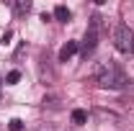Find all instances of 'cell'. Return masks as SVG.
<instances>
[{
  "instance_id": "cell-1",
  "label": "cell",
  "mask_w": 134,
  "mask_h": 131,
  "mask_svg": "<svg viewBox=\"0 0 134 131\" xmlns=\"http://www.w3.org/2000/svg\"><path fill=\"white\" fill-rule=\"evenodd\" d=\"M90 77L98 82L100 87H108V90H121V87H126V82H129V80H126V77L116 69L114 62H98V64L93 67Z\"/></svg>"
},
{
  "instance_id": "cell-2",
  "label": "cell",
  "mask_w": 134,
  "mask_h": 131,
  "mask_svg": "<svg viewBox=\"0 0 134 131\" xmlns=\"http://www.w3.org/2000/svg\"><path fill=\"white\" fill-rule=\"evenodd\" d=\"M111 41H114L116 51H121V54H132V51H134V31L129 28V26H124V23L114 26Z\"/></svg>"
},
{
  "instance_id": "cell-3",
  "label": "cell",
  "mask_w": 134,
  "mask_h": 131,
  "mask_svg": "<svg viewBox=\"0 0 134 131\" xmlns=\"http://www.w3.org/2000/svg\"><path fill=\"white\" fill-rule=\"evenodd\" d=\"M98 28H100V18L93 16V18H90L88 31H85V39H83V49H80V54H83V57H88L90 51L96 49V44H98Z\"/></svg>"
},
{
  "instance_id": "cell-4",
  "label": "cell",
  "mask_w": 134,
  "mask_h": 131,
  "mask_svg": "<svg viewBox=\"0 0 134 131\" xmlns=\"http://www.w3.org/2000/svg\"><path fill=\"white\" fill-rule=\"evenodd\" d=\"M75 51H77V41H67L65 46L59 49V62H67V59H70Z\"/></svg>"
},
{
  "instance_id": "cell-5",
  "label": "cell",
  "mask_w": 134,
  "mask_h": 131,
  "mask_svg": "<svg viewBox=\"0 0 134 131\" xmlns=\"http://www.w3.org/2000/svg\"><path fill=\"white\" fill-rule=\"evenodd\" d=\"M13 10H16L18 16H26V13L31 10V3H29V0H16V3H13Z\"/></svg>"
},
{
  "instance_id": "cell-6",
  "label": "cell",
  "mask_w": 134,
  "mask_h": 131,
  "mask_svg": "<svg viewBox=\"0 0 134 131\" xmlns=\"http://www.w3.org/2000/svg\"><path fill=\"white\" fill-rule=\"evenodd\" d=\"M54 18H57V21H70V10H67L65 5H57V8H54Z\"/></svg>"
},
{
  "instance_id": "cell-7",
  "label": "cell",
  "mask_w": 134,
  "mask_h": 131,
  "mask_svg": "<svg viewBox=\"0 0 134 131\" xmlns=\"http://www.w3.org/2000/svg\"><path fill=\"white\" fill-rule=\"evenodd\" d=\"M85 121H88V113H85V111H80V108H77V111H72V123H77V126H80V123H85Z\"/></svg>"
},
{
  "instance_id": "cell-8",
  "label": "cell",
  "mask_w": 134,
  "mask_h": 131,
  "mask_svg": "<svg viewBox=\"0 0 134 131\" xmlns=\"http://www.w3.org/2000/svg\"><path fill=\"white\" fill-rule=\"evenodd\" d=\"M8 129L10 131H23V121H21V118H13V121L8 123Z\"/></svg>"
},
{
  "instance_id": "cell-9",
  "label": "cell",
  "mask_w": 134,
  "mask_h": 131,
  "mask_svg": "<svg viewBox=\"0 0 134 131\" xmlns=\"http://www.w3.org/2000/svg\"><path fill=\"white\" fill-rule=\"evenodd\" d=\"M5 80H8V85H16V82L21 80V72H18V69H13V72H10V75L5 77Z\"/></svg>"
},
{
  "instance_id": "cell-10",
  "label": "cell",
  "mask_w": 134,
  "mask_h": 131,
  "mask_svg": "<svg viewBox=\"0 0 134 131\" xmlns=\"http://www.w3.org/2000/svg\"><path fill=\"white\" fill-rule=\"evenodd\" d=\"M100 118H111V121H116V113H106V111H98Z\"/></svg>"
}]
</instances>
